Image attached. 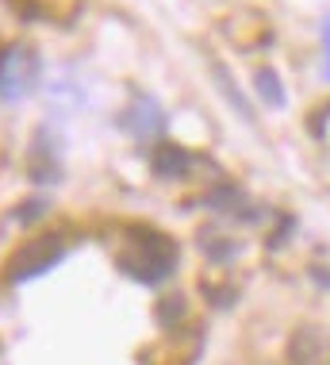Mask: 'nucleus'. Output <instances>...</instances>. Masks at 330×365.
I'll return each instance as SVG.
<instances>
[{"instance_id":"39448f33","label":"nucleus","mask_w":330,"mask_h":365,"mask_svg":"<svg viewBox=\"0 0 330 365\" xmlns=\"http://www.w3.org/2000/svg\"><path fill=\"white\" fill-rule=\"evenodd\" d=\"M27 177L35 185H58L62 181V139L50 127H38L31 150H27Z\"/></svg>"},{"instance_id":"20e7f679","label":"nucleus","mask_w":330,"mask_h":365,"mask_svg":"<svg viewBox=\"0 0 330 365\" xmlns=\"http://www.w3.org/2000/svg\"><path fill=\"white\" fill-rule=\"evenodd\" d=\"M165 108L154 101V96H146V93H138L131 104L119 112V127H123L131 139L138 143H154V139H162L165 135Z\"/></svg>"},{"instance_id":"6e6552de","label":"nucleus","mask_w":330,"mask_h":365,"mask_svg":"<svg viewBox=\"0 0 330 365\" xmlns=\"http://www.w3.org/2000/svg\"><path fill=\"white\" fill-rule=\"evenodd\" d=\"M254 88L269 108H284V85H281V77H277L273 66H265V70L254 73Z\"/></svg>"},{"instance_id":"f03ea898","label":"nucleus","mask_w":330,"mask_h":365,"mask_svg":"<svg viewBox=\"0 0 330 365\" xmlns=\"http://www.w3.org/2000/svg\"><path fill=\"white\" fill-rule=\"evenodd\" d=\"M38 81H43V58L35 46L12 43L0 51V101L4 104L27 101L38 88Z\"/></svg>"},{"instance_id":"1a4fd4ad","label":"nucleus","mask_w":330,"mask_h":365,"mask_svg":"<svg viewBox=\"0 0 330 365\" xmlns=\"http://www.w3.org/2000/svg\"><path fill=\"white\" fill-rule=\"evenodd\" d=\"M38 212H46V204L43 200H31V204H24V208H16V220L19 223H35Z\"/></svg>"},{"instance_id":"423d86ee","label":"nucleus","mask_w":330,"mask_h":365,"mask_svg":"<svg viewBox=\"0 0 330 365\" xmlns=\"http://www.w3.org/2000/svg\"><path fill=\"white\" fill-rule=\"evenodd\" d=\"M207 62H212V81L219 85V93H223V101L231 104V108H234L238 115H242L246 123H254V120H257V115H254V108H249V101L242 96V88H238V81H234L231 73H227V66L219 62V58H207Z\"/></svg>"},{"instance_id":"0eeeda50","label":"nucleus","mask_w":330,"mask_h":365,"mask_svg":"<svg viewBox=\"0 0 330 365\" xmlns=\"http://www.w3.org/2000/svg\"><path fill=\"white\" fill-rule=\"evenodd\" d=\"M192 170V154L181 150V146H162V150L154 154V173L165 177V181H173V177H185Z\"/></svg>"},{"instance_id":"9d476101","label":"nucleus","mask_w":330,"mask_h":365,"mask_svg":"<svg viewBox=\"0 0 330 365\" xmlns=\"http://www.w3.org/2000/svg\"><path fill=\"white\" fill-rule=\"evenodd\" d=\"M323 46H326V58H330V16L323 19Z\"/></svg>"},{"instance_id":"9b49d317","label":"nucleus","mask_w":330,"mask_h":365,"mask_svg":"<svg viewBox=\"0 0 330 365\" xmlns=\"http://www.w3.org/2000/svg\"><path fill=\"white\" fill-rule=\"evenodd\" d=\"M326 81H330V58H326Z\"/></svg>"},{"instance_id":"7ed1b4c3","label":"nucleus","mask_w":330,"mask_h":365,"mask_svg":"<svg viewBox=\"0 0 330 365\" xmlns=\"http://www.w3.org/2000/svg\"><path fill=\"white\" fill-rule=\"evenodd\" d=\"M62 258H66L62 239H35V242H27L24 250L12 258V265H8V277H12L16 284L35 281V277H43V273L54 269Z\"/></svg>"},{"instance_id":"f257e3e1","label":"nucleus","mask_w":330,"mask_h":365,"mask_svg":"<svg viewBox=\"0 0 330 365\" xmlns=\"http://www.w3.org/2000/svg\"><path fill=\"white\" fill-rule=\"evenodd\" d=\"M173 265H177V242H169L165 235H154V231H143L135 246H127L119 254V269L143 284H162L173 273Z\"/></svg>"}]
</instances>
